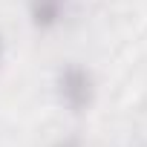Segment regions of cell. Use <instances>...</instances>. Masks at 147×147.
<instances>
[{"label":"cell","instance_id":"cell-1","mask_svg":"<svg viewBox=\"0 0 147 147\" xmlns=\"http://www.w3.org/2000/svg\"><path fill=\"white\" fill-rule=\"evenodd\" d=\"M55 92L69 113H87L95 101V78L81 63H63L55 75Z\"/></svg>","mask_w":147,"mask_h":147},{"label":"cell","instance_id":"cell-2","mask_svg":"<svg viewBox=\"0 0 147 147\" xmlns=\"http://www.w3.org/2000/svg\"><path fill=\"white\" fill-rule=\"evenodd\" d=\"M69 0H29V18L38 29H52L66 9Z\"/></svg>","mask_w":147,"mask_h":147},{"label":"cell","instance_id":"cell-3","mask_svg":"<svg viewBox=\"0 0 147 147\" xmlns=\"http://www.w3.org/2000/svg\"><path fill=\"white\" fill-rule=\"evenodd\" d=\"M52 147H81V141H78V138H61V141H55Z\"/></svg>","mask_w":147,"mask_h":147},{"label":"cell","instance_id":"cell-4","mask_svg":"<svg viewBox=\"0 0 147 147\" xmlns=\"http://www.w3.org/2000/svg\"><path fill=\"white\" fill-rule=\"evenodd\" d=\"M0 58H3V35H0Z\"/></svg>","mask_w":147,"mask_h":147}]
</instances>
